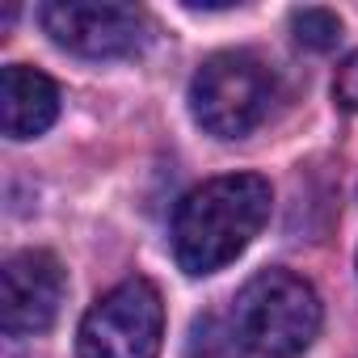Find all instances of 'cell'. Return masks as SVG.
Listing matches in <instances>:
<instances>
[{
  "label": "cell",
  "instance_id": "obj_1",
  "mask_svg": "<svg viewBox=\"0 0 358 358\" xmlns=\"http://www.w3.org/2000/svg\"><path fill=\"white\" fill-rule=\"evenodd\" d=\"M274 190L257 173H228L194 186L173 211V257L203 278L236 262L270 220Z\"/></svg>",
  "mask_w": 358,
  "mask_h": 358
},
{
  "label": "cell",
  "instance_id": "obj_2",
  "mask_svg": "<svg viewBox=\"0 0 358 358\" xmlns=\"http://www.w3.org/2000/svg\"><path fill=\"white\" fill-rule=\"evenodd\" d=\"M232 329L262 358H295L320 333V295L291 270H262L241 287Z\"/></svg>",
  "mask_w": 358,
  "mask_h": 358
},
{
  "label": "cell",
  "instance_id": "obj_3",
  "mask_svg": "<svg viewBox=\"0 0 358 358\" xmlns=\"http://www.w3.org/2000/svg\"><path fill=\"white\" fill-rule=\"evenodd\" d=\"M278 80L253 51H220L190 80V114L215 139H241L266 122Z\"/></svg>",
  "mask_w": 358,
  "mask_h": 358
},
{
  "label": "cell",
  "instance_id": "obj_4",
  "mask_svg": "<svg viewBox=\"0 0 358 358\" xmlns=\"http://www.w3.org/2000/svg\"><path fill=\"white\" fill-rule=\"evenodd\" d=\"M164 341V303L148 278H127L106 291L80 320V358H156Z\"/></svg>",
  "mask_w": 358,
  "mask_h": 358
},
{
  "label": "cell",
  "instance_id": "obj_5",
  "mask_svg": "<svg viewBox=\"0 0 358 358\" xmlns=\"http://www.w3.org/2000/svg\"><path fill=\"white\" fill-rule=\"evenodd\" d=\"M38 22L55 47L80 59H122L148 43V17L114 0H47Z\"/></svg>",
  "mask_w": 358,
  "mask_h": 358
},
{
  "label": "cell",
  "instance_id": "obj_6",
  "mask_svg": "<svg viewBox=\"0 0 358 358\" xmlns=\"http://www.w3.org/2000/svg\"><path fill=\"white\" fill-rule=\"evenodd\" d=\"M68 278L64 266L43 249H22L0 266V324L13 337L43 333L55 324Z\"/></svg>",
  "mask_w": 358,
  "mask_h": 358
},
{
  "label": "cell",
  "instance_id": "obj_7",
  "mask_svg": "<svg viewBox=\"0 0 358 358\" xmlns=\"http://www.w3.org/2000/svg\"><path fill=\"white\" fill-rule=\"evenodd\" d=\"M59 118V89L47 72L9 64L0 76V127L9 139H34Z\"/></svg>",
  "mask_w": 358,
  "mask_h": 358
},
{
  "label": "cell",
  "instance_id": "obj_8",
  "mask_svg": "<svg viewBox=\"0 0 358 358\" xmlns=\"http://www.w3.org/2000/svg\"><path fill=\"white\" fill-rule=\"evenodd\" d=\"M291 34L308 51H329L341 38V17L333 9H316V5L312 9H295L291 13Z\"/></svg>",
  "mask_w": 358,
  "mask_h": 358
},
{
  "label": "cell",
  "instance_id": "obj_9",
  "mask_svg": "<svg viewBox=\"0 0 358 358\" xmlns=\"http://www.w3.org/2000/svg\"><path fill=\"white\" fill-rule=\"evenodd\" d=\"M241 337L232 324H224L220 316H203L194 320L190 333V358H241Z\"/></svg>",
  "mask_w": 358,
  "mask_h": 358
},
{
  "label": "cell",
  "instance_id": "obj_10",
  "mask_svg": "<svg viewBox=\"0 0 358 358\" xmlns=\"http://www.w3.org/2000/svg\"><path fill=\"white\" fill-rule=\"evenodd\" d=\"M333 97H337L341 110L358 114V51L341 59V68H337V76H333Z\"/></svg>",
  "mask_w": 358,
  "mask_h": 358
}]
</instances>
